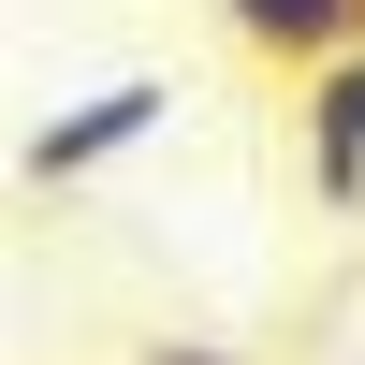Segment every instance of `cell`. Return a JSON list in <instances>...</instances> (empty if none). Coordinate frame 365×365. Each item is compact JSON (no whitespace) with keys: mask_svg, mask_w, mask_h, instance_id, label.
Segmentation results:
<instances>
[{"mask_svg":"<svg viewBox=\"0 0 365 365\" xmlns=\"http://www.w3.org/2000/svg\"><path fill=\"white\" fill-rule=\"evenodd\" d=\"M132 365H249V351H220V336H146Z\"/></svg>","mask_w":365,"mask_h":365,"instance_id":"4","label":"cell"},{"mask_svg":"<svg viewBox=\"0 0 365 365\" xmlns=\"http://www.w3.org/2000/svg\"><path fill=\"white\" fill-rule=\"evenodd\" d=\"M161 117H175V88H161V73H117V88H88L73 117H44V132H29V190H88V175H117L146 132H161Z\"/></svg>","mask_w":365,"mask_h":365,"instance_id":"1","label":"cell"},{"mask_svg":"<svg viewBox=\"0 0 365 365\" xmlns=\"http://www.w3.org/2000/svg\"><path fill=\"white\" fill-rule=\"evenodd\" d=\"M220 29L263 58V73H292V88H307L322 58H351V44H365V0H220Z\"/></svg>","mask_w":365,"mask_h":365,"instance_id":"3","label":"cell"},{"mask_svg":"<svg viewBox=\"0 0 365 365\" xmlns=\"http://www.w3.org/2000/svg\"><path fill=\"white\" fill-rule=\"evenodd\" d=\"M292 146H307V205L351 220V205H365V44L292 88Z\"/></svg>","mask_w":365,"mask_h":365,"instance_id":"2","label":"cell"}]
</instances>
